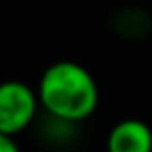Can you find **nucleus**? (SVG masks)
<instances>
[{
  "label": "nucleus",
  "instance_id": "obj_4",
  "mask_svg": "<svg viewBox=\"0 0 152 152\" xmlns=\"http://www.w3.org/2000/svg\"><path fill=\"white\" fill-rule=\"evenodd\" d=\"M148 17L144 15L142 9H123V11H117L115 15V29L117 34L121 36H127V38H140L142 34L148 31Z\"/></svg>",
  "mask_w": 152,
  "mask_h": 152
},
{
  "label": "nucleus",
  "instance_id": "obj_2",
  "mask_svg": "<svg viewBox=\"0 0 152 152\" xmlns=\"http://www.w3.org/2000/svg\"><path fill=\"white\" fill-rule=\"evenodd\" d=\"M40 102L34 88L19 79L0 83V133L15 137L25 131L38 115Z\"/></svg>",
  "mask_w": 152,
  "mask_h": 152
},
{
  "label": "nucleus",
  "instance_id": "obj_1",
  "mask_svg": "<svg viewBox=\"0 0 152 152\" xmlns=\"http://www.w3.org/2000/svg\"><path fill=\"white\" fill-rule=\"evenodd\" d=\"M38 102L46 115L79 123L98 106V86L92 73L75 61H56L40 77Z\"/></svg>",
  "mask_w": 152,
  "mask_h": 152
},
{
  "label": "nucleus",
  "instance_id": "obj_5",
  "mask_svg": "<svg viewBox=\"0 0 152 152\" xmlns=\"http://www.w3.org/2000/svg\"><path fill=\"white\" fill-rule=\"evenodd\" d=\"M0 152H21V148L15 142V137H9V135L0 133Z\"/></svg>",
  "mask_w": 152,
  "mask_h": 152
},
{
  "label": "nucleus",
  "instance_id": "obj_3",
  "mask_svg": "<svg viewBox=\"0 0 152 152\" xmlns=\"http://www.w3.org/2000/svg\"><path fill=\"white\" fill-rule=\"evenodd\" d=\"M106 152H152V129L140 119H123L106 137Z\"/></svg>",
  "mask_w": 152,
  "mask_h": 152
}]
</instances>
